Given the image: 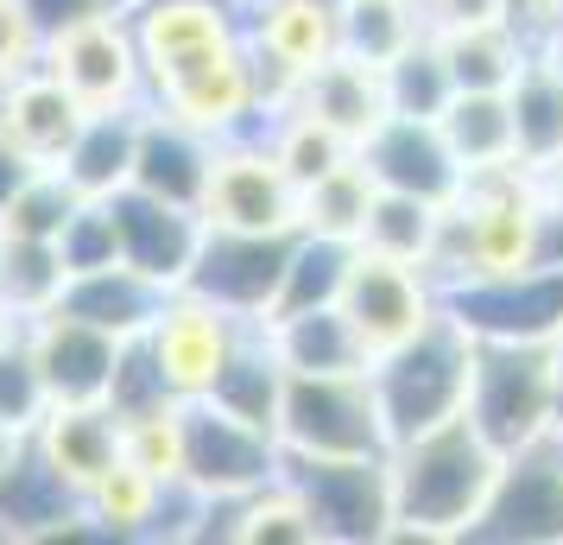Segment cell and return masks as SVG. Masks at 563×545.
Segmentation results:
<instances>
[{"instance_id":"1f68e13d","label":"cell","mask_w":563,"mask_h":545,"mask_svg":"<svg viewBox=\"0 0 563 545\" xmlns=\"http://www.w3.org/2000/svg\"><path fill=\"white\" fill-rule=\"evenodd\" d=\"M380 184L367 178L361 153H349L342 165H330L323 178H310L298 190V229L323 235V241H361V222H367V204H374Z\"/></svg>"},{"instance_id":"9f6ffc18","label":"cell","mask_w":563,"mask_h":545,"mask_svg":"<svg viewBox=\"0 0 563 545\" xmlns=\"http://www.w3.org/2000/svg\"><path fill=\"white\" fill-rule=\"evenodd\" d=\"M241 7H247V0H241Z\"/></svg>"},{"instance_id":"bcb514c9","label":"cell","mask_w":563,"mask_h":545,"mask_svg":"<svg viewBox=\"0 0 563 545\" xmlns=\"http://www.w3.org/2000/svg\"><path fill=\"white\" fill-rule=\"evenodd\" d=\"M500 20H512L532 45H551V32L563 20V0H500Z\"/></svg>"},{"instance_id":"cb8c5ba5","label":"cell","mask_w":563,"mask_h":545,"mask_svg":"<svg viewBox=\"0 0 563 545\" xmlns=\"http://www.w3.org/2000/svg\"><path fill=\"white\" fill-rule=\"evenodd\" d=\"M285 108H305V115H317L323 128L342 133L349 146H361V140H367V133L386 121L380 64H367V57H355V52L323 57V64H317V70L298 83V96H291Z\"/></svg>"},{"instance_id":"603a6c76","label":"cell","mask_w":563,"mask_h":545,"mask_svg":"<svg viewBox=\"0 0 563 545\" xmlns=\"http://www.w3.org/2000/svg\"><path fill=\"white\" fill-rule=\"evenodd\" d=\"M216 146L222 140H209L203 128H190L178 115H165V108H140V140H133V190H153L165 204H190L203 197V178L209 165H216Z\"/></svg>"},{"instance_id":"8992f818","label":"cell","mask_w":563,"mask_h":545,"mask_svg":"<svg viewBox=\"0 0 563 545\" xmlns=\"http://www.w3.org/2000/svg\"><path fill=\"white\" fill-rule=\"evenodd\" d=\"M279 476L305 494L317 545L393 539V476L386 457H279Z\"/></svg>"},{"instance_id":"681fc988","label":"cell","mask_w":563,"mask_h":545,"mask_svg":"<svg viewBox=\"0 0 563 545\" xmlns=\"http://www.w3.org/2000/svg\"><path fill=\"white\" fill-rule=\"evenodd\" d=\"M20 457H26V432H20L13 418H0V482L13 476V464H20Z\"/></svg>"},{"instance_id":"e575fe53","label":"cell","mask_w":563,"mask_h":545,"mask_svg":"<svg viewBox=\"0 0 563 545\" xmlns=\"http://www.w3.org/2000/svg\"><path fill=\"white\" fill-rule=\"evenodd\" d=\"M380 83H386V115H424V121H437V115H443V102L456 96L450 64H443V45H437L431 26L418 32L399 57H386Z\"/></svg>"},{"instance_id":"3957f363","label":"cell","mask_w":563,"mask_h":545,"mask_svg":"<svg viewBox=\"0 0 563 545\" xmlns=\"http://www.w3.org/2000/svg\"><path fill=\"white\" fill-rule=\"evenodd\" d=\"M468 425L482 432L500 457L519 444L558 432V368L551 342L538 337H475L468 342Z\"/></svg>"},{"instance_id":"4fadbf2b","label":"cell","mask_w":563,"mask_h":545,"mask_svg":"<svg viewBox=\"0 0 563 545\" xmlns=\"http://www.w3.org/2000/svg\"><path fill=\"white\" fill-rule=\"evenodd\" d=\"M38 64L52 70L89 115L108 108H140L146 102V70H140V45H133L128 7L102 13V20H82V26L57 32L38 45Z\"/></svg>"},{"instance_id":"836d02e7","label":"cell","mask_w":563,"mask_h":545,"mask_svg":"<svg viewBox=\"0 0 563 545\" xmlns=\"http://www.w3.org/2000/svg\"><path fill=\"white\" fill-rule=\"evenodd\" d=\"M437 216H443V209L424 204V197H406V190H374L355 248H374V254H386V260H406V266H424V273H431Z\"/></svg>"},{"instance_id":"7dc6e473","label":"cell","mask_w":563,"mask_h":545,"mask_svg":"<svg viewBox=\"0 0 563 545\" xmlns=\"http://www.w3.org/2000/svg\"><path fill=\"white\" fill-rule=\"evenodd\" d=\"M424 26L431 32H450V26H475V20H494L500 0H418Z\"/></svg>"},{"instance_id":"f1b7e54d","label":"cell","mask_w":563,"mask_h":545,"mask_svg":"<svg viewBox=\"0 0 563 545\" xmlns=\"http://www.w3.org/2000/svg\"><path fill=\"white\" fill-rule=\"evenodd\" d=\"M437 133H443V146L456 153L462 178H468V172H487V165L519 159L507 89H456V96L443 102V115H437Z\"/></svg>"},{"instance_id":"db71d44e","label":"cell","mask_w":563,"mask_h":545,"mask_svg":"<svg viewBox=\"0 0 563 545\" xmlns=\"http://www.w3.org/2000/svg\"><path fill=\"white\" fill-rule=\"evenodd\" d=\"M551 52H563V20H558V32H551Z\"/></svg>"},{"instance_id":"7a4b0ae2","label":"cell","mask_w":563,"mask_h":545,"mask_svg":"<svg viewBox=\"0 0 563 545\" xmlns=\"http://www.w3.org/2000/svg\"><path fill=\"white\" fill-rule=\"evenodd\" d=\"M500 450L468 425V413L443 418L431 432L386 444V476H393V539L399 545H450L468 539L494 489Z\"/></svg>"},{"instance_id":"c3c4849f","label":"cell","mask_w":563,"mask_h":545,"mask_svg":"<svg viewBox=\"0 0 563 545\" xmlns=\"http://www.w3.org/2000/svg\"><path fill=\"white\" fill-rule=\"evenodd\" d=\"M532 178H538V204H544V216L563 229V153L544 159V165H532Z\"/></svg>"},{"instance_id":"ffe728a7","label":"cell","mask_w":563,"mask_h":545,"mask_svg":"<svg viewBox=\"0 0 563 545\" xmlns=\"http://www.w3.org/2000/svg\"><path fill=\"white\" fill-rule=\"evenodd\" d=\"M355 153H361L367 178L380 184V190H406V197H424V204H437V209L462 190L456 153L443 146L437 121H424V115H386Z\"/></svg>"},{"instance_id":"ac0fdd59","label":"cell","mask_w":563,"mask_h":545,"mask_svg":"<svg viewBox=\"0 0 563 545\" xmlns=\"http://www.w3.org/2000/svg\"><path fill=\"white\" fill-rule=\"evenodd\" d=\"M128 26L153 96L178 64L241 39V0H128Z\"/></svg>"},{"instance_id":"9a60e30c","label":"cell","mask_w":563,"mask_h":545,"mask_svg":"<svg viewBox=\"0 0 563 545\" xmlns=\"http://www.w3.org/2000/svg\"><path fill=\"white\" fill-rule=\"evenodd\" d=\"M298 248V229L285 235H241V229H203V248L190 260V280L184 286L229 305L234 317H254L266 324L273 298L285 286V260Z\"/></svg>"},{"instance_id":"2e32d148","label":"cell","mask_w":563,"mask_h":545,"mask_svg":"<svg viewBox=\"0 0 563 545\" xmlns=\"http://www.w3.org/2000/svg\"><path fill=\"white\" fill-rule=\"evenodd\" d=\"M443 312L468 337H538L551 342L563 324V260L507 273V280H468L443 292Z\"/></svg>"},{"instance_id":"d6a6232c","label":"cell","mask_w":563,"mask_h":545,"mask_svg":"<svg viewBox=\"0 0 563 545\" xmlns=\"http://www.w3.org/2000/svg\"><path fill=\"white\" fill-rule=\"evenodd\" d=\"M70 266L57 254V241H32V235H0V312H13L20 324L38 312H52L64 298Z\"/></svg>"},{"instance_id":"f5cc1de1","label":"cell","mask_w":563,"mask_h":545,"mask_svg":"<svg viewBox=\"0 0 563 545\" xmlns=\"http://www.w3.org/2000/svg\"><path fill=\"white\" fill-rule=\"evenodd\" d=\"M13 337H20V317H13V312H0V349H7Z\"/></svg>"},{"instance_id":"816d5d0a","label":"cell","mask_w":563,"mask_h":545,"mask_svg":"<svg viewBox=\"0 0 563 545\" xmlns=\"http://www.w3.org/2000/svg\"><path fill=\"white\" fill-rule=\"evenodd\" d=\"M551 368H558V418H563V324H558V337H551Z\"/></svg>"},{"instance_id":"5bb4252c","label":"cell","mask_w":563,"mask_h":545,"mask_svg":"<svg viewBox=\"0 0 563 545\" xmlns=\"http://www.w3.org/2000/svg\"><path fill=\"white\" fill-rule=\"evenodd\" d=\"M279 438L216 400H184V482L197 494H247L279 476Z\"/></svg>"},{"instance_id":"74e56055","label":"cell","mask_w":563,"mask_h":545,"mask_svg":"<svg viewBox=\"0 0 563 545\" xmlns=\"http://www.w3.org/2000/svg\"><path fill=\"white\" fill-rule=\"evenodd\" d=\"M349 248L355 241H323V235H305L298 229V248L285 260V286L273 298V312H310V305H335V292H342V273H349Z\"/></svg>"},{"instance_id":"52a82bcc","label":"cell","mask_w":563,"mask_h":545,"mask_svg":"<svg viewBox=\"0 0 563 545\" xmlns=\"http://www.w3.org/2000/svg\"><path fill=\"white\" fill-rule=\"evenodd\" d=\"M241 39L254 52V77L266 96V115H279L298 83L342 52V0H247Z\"/></svg>"},{"instance_id":"4dcf8cb0","label":"cell","mask_w":563,"mask_h":545,"mask_svg":"<svg viewBox=\"0 0 563 545\" xmlns=\"http://www.w3.org/2000/svg\"><path fill=\"white\" fill-rule=\"evenodd\" d=\"M279 393H285V368H279V356H273V342H266V324H254L203 400H216L222 413L247 418L260 432H273V425H279ZM273 438H279V432H273Z\"/></svg>"},{"instance_id":"9c48e42d","label":"cell","mask_w":563,"mask_h":545,"mask_svg":"<svg viewBox=\"0 0 563 545\" xmlns=\"http://www.w3.org/2000/svg\"><path fill=\"white\" fill-rule=\"evenodd\" d=\"M482 545H563V425L500 457L494 489L468 526Z\"/></svg>"},{"instance_id":"e0dca14e","label":"cell","mask_w":563,"mask_h":545,"mask_svg":"<svg viewBox=\"0 0 563 545\" xmlns=\"http://www.w3.org/2000/svg\"><path fill=\"white\" fill-rule=\"evenodd\" d=\"M114 216V254L128 260L133 273H146L153 286H184L190 280V260L203 248V216L190 204H165L153 190H114L108 197Z\"/></svg>"},{"instance_id":"30bf717a","label":"cell","mask_w":563,"mask_h":545,"mask_svg":"<svg viewBox=\"0 0 563 545\" xmlns=\"http://www.w3.org/2000/svg\"><path fill=\"white\" fill-rule=\"evenodd\" d=\"M153 108L165 115H178L190 128H203L209 140H241V133H266V96H260V77H254V52H247V39H234V45H216V52L190 57L178 64L172 77L158 83Z\"/></svg>"},{"instance_id":"8d00e7d4","label":"cell","mask_w":563,"mask_h":545,"mask_svg":"<svg viewBox=\"0 0 563 545\" xmlns=\"http://www.w3.org/2000/svg\"><path fill=\"white\" fill-rule=\"evenodd\" d=\"M266 146H273V159L285 165V178L305 190L310 178H323L330 165H342V159L355 153L349 140L335 128H323L317 115H305V108H279L273 121H266Z\"/></svg>"},{"instance_id":"f907efd6","label":"cell","mask_w":563,"mask_h":545,"mask_svg":"<svg viewBox=\"0 0 563 545\" xmlns=\"http://www.w3.org/2000/svg\"><path fill=\"white\" fill-rule=\"evenodd\" d=\"M32 165L20 153H13V146H7V140H0V204H7V197H13V190H20V178H26Z\"/></svg>"},{"instance_id":"7c38bea8","label":"cell","mask_w":563,"mask_h":545,"mask_svg":"<svg viewBox=\"0 0 563 545\" xmlns=\"http://www.w3.org/2000/svg\"><path fill=\"white\" fill-rule=\"evenodd\" d=\"M335 312L355 324V337L367 342V356H386L406 337H418L437 312H443V286L424 266L386 260L374 248H349V273L335 292Z\"/></svg>"},{"instance_id":"484cf974","label":"cell","mask_w":563,"mask_h":545,"mask_svg":"<svg viewBox=\"0 0 563 545\" xmlns=\"http://www.w3.org/2000/svg\"><path fill=\"white\" fill-rule=\"evenodd\" d=\"M266 342L279 356L285 374H342V368H367V342L335 305H310V312H279L266 317Z\"/></svg>"},{"instance_id":"f35d334b","label":"cell","mask_w":563,"mask_h":545,"mask_svg":"<svg viewBox=\"0 0 563 545\" xmlns=\"http://www.w3.org/2000/svg\"><path fill=\"white\" fill-rule=\"evenodd\" d=\"M418 32H424L418 0H342V52L367 57V64L399 57Z\"/></svg>"},{"instance_id":"d4e9b609","label":"cell","mask_w":563,"mask_h":545,"mask_svg":"<svg viewBox=\"0 0 563 545\" xmlns=\"http://www.w3.org/2000/svg\"><path fill=\"white\" fill-rule=\"evenodd\" d=\"M57 305L70 317H82V324H96V330H108L114 342H133V337H146V324L158 317L165 286H153L146 273H133L128 260H108V266L70 273Z\"/></svg>"},{"instance_id":"f6af8a7d","label":"cell","mask_w":563,"mask_h":545,"mask_svg":"<svg viewBox=\"0 0 563 545\" xmlns=\"http://www.w3.org/2000/svg\"><path fill=\"white\" fill-rule=\"evenodd\" d=\"M128 0H26L32 26H38V39H57V32L82 26V20H102V13H121Z\"/></svg>"},{"instance_id":"6da1fadb","label":"cell","mask_w":563,"mask_h":545,"mask_svg":"<svg viewBox=\"0 0 563 545\" xmlns=\"http://www.w3.org/2000/svg\"><path fill=\"white\" fill-rule=\"evenodd\" d=\"M544 260H563V229L538 204V178L526 159L468 172L437 216L431 280L443 292L468 286V280H507Z\"/></svg>"},{"instance_id":"8fae6325","label":"cell","mask_w":563,"mask_h":545,"mask_svg":"<svg viewBox=\"0 0 563 545\" xmlns=\"http://www.w3.org/2000/svg\"><path fill=\"white\" fill-rule=\"evenodd\" d=\"M203 229H241V235H285L298 229V184L285 178L266 133H241L216 146V165L197 197Z\"/></svg>"},{"instance_id":"ba28073f","label":"cell","mask_w":563,"mask_h":545,"mask_svg":"<svg viewBox=\"0 0 563 545\" xmlns=\"http://www.w3.org/2000/svg\"><path fill=\"white\" fill-rule=\"evenodd\" d=\"M247 330H254V317H234L229 305H216L203 292L172 286L140 342H146V356H153L158 381H165L172 400H203Z\"/></svg>"},{"instance_id":"ee69618b","label":"cell","mask_w":563,"mask_h":545,"mask_svg":"<svg viewBox=\"0 0 563 545\" xmlns=\"http://www.w3.org/2000/svg\"><path fill=\"white\" fill-rule=\"evenodd\" d=\"M38 26H32L26 0H0V83H13L20 70L38 64Z\"/></svg>"},{"instance_id":"ab89813d","label":"cell","mask_w":563,"mask_h":545,"mask_svg":"<svg viewBox=\"0 0 563 545\" xmlns=\"http://www.w3.org/2000/svg\"><path fill=\"white\" fill-rule=\"evenodd\" d=\"M121 457L158 482H184V400H158L121 418Z\"/></svg>"},{"instance_id":"11a10c76","label":"cell","mask_w":563,"mask_h":545,"mask_svg":"<svg viewBox=\"0 0 563 545\" xmlns=\"http://www.w3.org/2000/svg\"><path fill=\"white\" fill-rule=\"evenodd\" d=\"M558 64H563V52H558Z\"/></svg>"},{"instance_id":"b9f144b4","label":"cell","mask_w":563,"mask_h":545,"mask_svg":"<svg viewBox=\"0 0 563 545\" xmlns=\"http://www.w3.org/2000/svg\"><path fill=\"white\" fill-rule=\"evenodd\" d=\"M52 406V393L38 381V362H32L26 349V324H20V337L0 349V418H13L20 432H32V418Z\"/></svg>"},{"instance_id":"7402d4cb","label":"cell","mask_w":563,"mask_h":545,"mask_svg":"<svg viewBox=\"0 0 563 545\" xmlns=\"http://www.w3.org/2000/svg\"><path fill=\"white\" fill-rule=\"evenodd\" d=\"M82 115H89V108H82L45 64L20 70L13 83H0V140L26 159L32 172H57V165H64L70 140H77V128H82Z\"/></svg>"},{"instance_id":"7bdbcfd3","label":"cell","mask_w":563,"mask_h":545,"mask_svg":"<svg viewBox=\"0 0 563 545\" xmlns=\"http://www.w3.org/2000/svg\"><path fill=\"white\" fill-rule=\"evenodd\" d=\"M57 254H64L70 273L121 260L114 254V216H108V197H82V204L70 209V222H64V235H57Z\"/></svg>"},{"instance_id":"4316f807","label":"cell","mask_w":563,"mask_h":545,"mask_svg":"<svg viewBox=\"0 0 563 545\" xmlns=\"http://www.w3.org/2000/svg\"><path fill=\"white\" fill-rule=\"evenodd\" d=\"M146 108V102H140ZM140 108H108V115H82L77 140L64 153V178L77 197H114L133 178V140H140Z\"/></svg>"},{"instance_id":"f546056e","label":"cell","mask_w":563,"mask_h":545,"mask_svg":"<svg viewBox=\"0 0 563 545\" xmlns=\"http://www.w3.org/2000/svg\"><path fill=\"white\" fill-rule=\"evenodd\" d=\"M443 45V64H450V83L456 89H507L519 77V64L532 57V39L512 26V20H475V26H450L437 32Z\"/></svg>"},{"instance_id":"d6986e66","label":"cell","mask_w":563,"mask_h":545,"mask_svg":"<svg viewBox=\"0 0 563 545\" xmlns=\"http://www.w3.org/2000/svg\"><path fill=\"white\" fill-rule=\"evenodd\" d=\"M26 444H32V457L82 501L108 469L121 464V418H114L108 400H52L45 413L32 418Z\"/></svg>"},{"instance_id":"5b68a950","label":"cell","mask_w":563,"mask_h":545,"mask_svg":"<svg viewBox=\"0 0 563 545\" xmlns=\"http://www.w3.org/2000/svg\"><path fill=\"white\" fill-rule=\"evenodd\" d=\"M273 432H279L285 457H386V418L367 368L285 374Z\"/></svg>"},{"instance_id":"d590c367","label":"cell","mask_w":563,"mask_h":545,"mask_svg":"<svg viewBox=\"0 0 563 545\" xmlns=\"http://www.w3.org/2000/svg\"><path fill=\"white\" fill-rule=\"evenodd\" d=\"M229 539H241V545H317V520H310L305 494L291 489L285 476H273L260 489L234 494Z\"/></svg>"},{"instance_id":"60d3db41","label":"cell","mask_w":563,"mask_h":545,"mask_svg":"<svg viewBox=\"0 0 563 545\" xmlns=\"http://www.w3.org/2000/svg\"><path fill=\"white\" fill-rule=\"evenodd\" d=\"M77 204H82V197L70 190V178H64V172H26V178H20V190H13V197L0 204V235H32V241H57Z\"/></svg>"},{"instance_id":"83f0119b","label":"cell","mask_w":563,"mask_h":545,"mask_svg":"<svg viewBox=\"0 0 563 545\" xmlns=\"http://www.w3.org/2000/svg\"><path fill=\"white\" fill-rule=\"evenodd\" d=\"M507 108L526 165H544L563 153V64L551 45H532V57L519 64V77L507 83Z\"/></svg>"},{"instance_id":"44dd1931","label":"cell","mask_w":563,"mask_h":545,"mask_svg":"<svg viewBox=\"0 0 563 545\" xmlns=\"http://www.w3.org/2000/svg\"><path fill=\"white\" fill-rule=\"evenodd\" d=\"M26 349L52 400H108V381H114V362H121V342L108 330L52 305V312L26 317Z\"/></svg>"},{"instance_id":"277c9868","label":"cell","mask_w":563,"mask_h":545,"mask_svg":"<svg viewBox=\"0 0 563 545\" xmlns=\"http://www.w3.org/2000/svg\"><path fill=\"white\" fill-rule=\"evenodd\" d=\"M468 330L450 312H437L418 337H406L399 349H386L367 362L374 400L386 418V444L411 438V432H431L443 418L462 413L468 400Z\"/></svg>"}]
</instances>
